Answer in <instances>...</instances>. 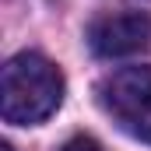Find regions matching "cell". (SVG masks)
I'll return each mask as SVG.
<instances>
[{
  "mask_svg": "<svg viewBox=\"0 0 151 151\" xmlns=\"http://www.w3.org/2000/svg\"><path fill=\"white\" fill-rule=\"evenodd\" d=\"M63 151H99V144L91 141V137H74V141H67Z\"/></svg>",
  "mask_w": 151,
  "mask_h": 151,
  "instance_id": "cell-4",
  "label": "cell"
},
{
  "mask_svg": "<svg viewBox=\"0 0 151 151\" xmlns=\"http://www.w3.org/2000/svg\"><path fill=\"white\" fill-rule=\"evenodd\" d=\"M102 106L130 137L151 144V67H123L106 77Z\"/></svg>",
  "mask_w": 151,
  "mask_h": 151,
  "instance_id": "cell-2",
  "label": "cell"
},
{
  "mask_svg": "<svg viewBox=\"0 0 151 151\" xmlns=\"http://www.w3.org/2000/svg\"><path fill=\"white\" fill-rule=\"evenodd\" d=\"M63 102V74L39 53H18L4 67L0 84V113L14 127L42 123Z\"/></svg>",
  "mask_w": 151,
  "mask_h": 151,
  "instance_id": "cell-1",
  "label": "cell"
},
{
  "mask_svg": "<svg viewBox=\"0 0 151 151\" xmlns=\"http://www.w3.org/2000/svg\"><path fill=\"white\" fill-rule=\"evenodd\" d=\"M88 46L99 56H134L151 46V18L144 11H116L88 25Z\"/></svg>",
  "mask_w": 151,
  "mask_h": 151,
  "instance_id": "cell-3",
  "label": "cell"
},
{
  "mask_svg": "<svg viewBox=\"0 0 151 151\" xmlns=\"http://www.w3.org/2000/svg\"><path fill=\"white\" fill-rule=\"evenodd\" d=\"M0 151H14V148H11V144H4V148H0Z\"/></svg>",
  "mask_w": 151,
  "mask_h": 151,
  "instance_id": "cell-5",
  "label": "cell"
}]
</instances>
